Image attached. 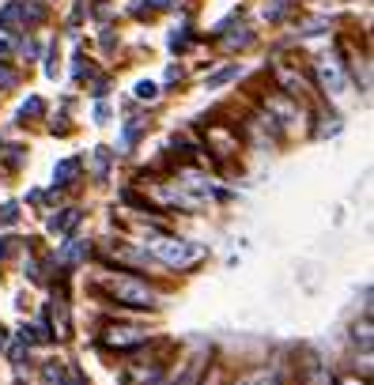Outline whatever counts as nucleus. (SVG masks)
Listing matches in <instances>:
<instances>
[{"mask_svg":"<svg viewBox=\"0 0 374 385\" xmlns=\"http://www.w3.org/2000/svg\"><path fill=\"white\" fill-rule=\"evenodd\" d=\"M155 4H159V8H170V4H174V0H155Z\"/></svg>","mask_w":374,"mask_h":385,"instance_id":"obj_9","label":"nucleus"},{"mask_svg":"<svg viewBox=\"0 0 374 385\" xmlns=\"http://www.w3.org/2000/svg\"><path fill=\"white\" fill-rule=\"evenodd\" d=\"M110 295L129 302V306H155V291H151L148 284H137V279H114V284H110Z\"/></svg>","mask_w":374,"mask_h":385,"instance_id":"obj_1","label":"nucleus"},{"mask_svg":"<svg viewBox=\"0 0 374 385\" xmlns=\"http://www.w3.org/2000/svg\"><path fill=\"white\" fill-rule=\"evenodd\" d=\"M106 344L110 348H137V344H144V333H137V328H110Z\"/></svg>","mask_w":374,"mask_h":385,"instance_id":"obj_3","label":"nucleus"},{"mask_svg":"<svg viewBox=\"0 0 374 385\" xmlns=\"http://www.w3.org/2000/svg\"><path fill=\"white\" fill-rule=\"evenodd\" d=\"M155 253L163 257L166 264H174V268H181V264H189V261H197V257H201L197 246H186V242H163Z\"/></svg>","mask_w":374,"mask_h":385,"instance_id":"obj_2","label":"nucleus"},{"mask_svg":"<svg viewBox=\"0 0 374 385\" xmlns=\"http://www.w3.org/2000/svg\"><path fill=\"white\" fill-rule=\"evenodd\" d=\"M0 87H15V72L0 68Z\"/></svg>","mask_w":374,"mask_h":385,"instance_id":"obj_8","label":"nucleus"},{"mask_svg":"<svg viewBox=\"0 0 374 385\" xmlns=\"http://www.w3.org/2000/svg\"><path fill=\"white\" fill-rule=\"evenodd\" d=\"M53 174H57V181H61V186H68V181H72L76 174H79V159H65V163H61Z\"/></svg>","mask_w":374,"mask_h":385,"instance_id":"obj_5","label":"nucleus"},{"mask_svg":"<svg viewBox=\"0 0 374 385\" xmlns=\"http://www.w3.org/2000/svg\"><path fill=\"white\" fill-rule=\"evenodd\" d=\"M19 15H23V4H8L4 12H0V23H4L8 34H15V30H19Z\"/></svg>","mask_w":374,"mask_h":385,"instance_id":"obj_4","label":"nucleus"},{"mask_svg":"<svg viewBox=\"0 0 374 385\" xmlns=\"http://www.w3.org/2000/svg\"><path fill=\"white\" fill-rule=\"evenodd\" d=\"M137 95H140V99H155V83H140Z\"/></svg>","mask_w":374,"mask_h":385,"instance_id":"obj_7","label":"nucleus"},{"mask_svg":"<svg viewBox=\"0 0 374 385\" xmlns=\"http://www.w3.org/2000/svg\"><path fill=\"white\" fill-rule=\"evenodd\" d=\"M42 114H46V102L42 99H27V102H23V110H19L23 121H27V117H42Z\"/></svg>","mask_w":374,"mask_h":385,"instance_id":"obj_6","label":"nucleus"},{"mask_svg":"<svg viewBox=\"0 0 374 385\" xmlns=\"http://www.w3.org/2000/svg\"><path fill=\"white\" fill-rule=\"evenodd\" d=\"M0 348H4V336H0Z\"/></svg>","mask_w":374,"mask_h":385,"instance_id":"obj_10","label":"nucleus"}]
</instances>
